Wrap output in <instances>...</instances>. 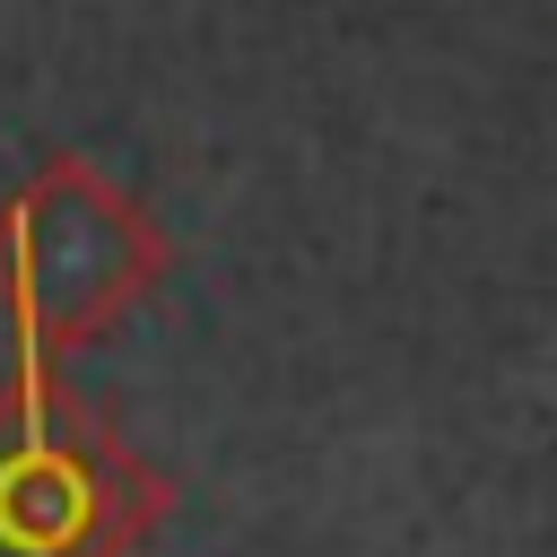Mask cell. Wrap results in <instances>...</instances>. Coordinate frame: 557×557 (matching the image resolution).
Listing matches in <instances>:
<instances>
[{"label": "cell", "mask_w": 557, "mask_h": 557, "mask_svg": "<svg viewBox=\"0 0 557 557\" xmlns=\"http://www.w3.org/2000/svg\"><path fill=\"white\" fill-rule=\"evenodd\" d=\"M157 209L113 183L96 157L61 148L0 200V322L26 374H61V357L96 348L165 287Z\"/></svg>", "instance_id": "obj_1"}, {"label": "cell", "mask_w": 557, "mask_h": 557, "mask_svg": "<svg viewBox=\"0 0 557 557\" xmlns=\"http://www.w3.org/2000/svg\"><path fill=\"white\" fill-rule=\"evenodd\" d=\"M165 522V479L61 374L0 392V557H131Z\"/></svg>", "instance_id": "obj_2"}]
</instances>
